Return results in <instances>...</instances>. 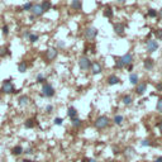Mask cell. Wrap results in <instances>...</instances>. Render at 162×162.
Wrapping results in <instances>:
<instances>
[{
  "label": "cell",
  "instance_id": "cell-41",
  "mask_svg": "<svg viewBox=\"0 0 162 162\" xmlns=\"http://www.w3.org/2000/svg\"><path fill=\"white\" fill-rule=\"evenodd\" d=\"M23 153H25V155H32V153H33V149H32V148H28V149H25Z\"/></svg>",
  "mask_w": 162,
  "mask_h": 162
},
{
  "label": "cell",
  "instance_id": "cell-2",
  "mask_svg": "<svg viewBox=\"0 0 162 162\" xmlns=\"http://www.w3.org/2000/svg\"><path fill=\"white\" fill-rule=\"evenodd\" d=\"M55 88L51 85V84H48V82H46V84H43V86H42V96H45V98H52V96H55Z\"/></svg>",
  "mask_w": 162,
  "mask_h": 162
},
{
  "label": "cell",
  "instance_id": "cell-38",
  "mask_svg": "<svg viewBox=\"0 0 162 162\" xmlns=\"http://www.w3.org/2000/svg\"><path fill=\"white\" fill-rule=\"evenodd\" d=\"M65 46H66V45H65L63 41H58V42H57V47H58V48H63Z\"/></svg>",
  "mask_w": 162,
  "mask_h": 162
},
{
  "label": "cell",
  "instance_id": "cell-11",
  "mask_svg": "<svg viewBox=\"0 0 162 162\" xmlns=\"http://www.w3.org/2000/svg\"><path fill=\"white\" fill-rule=\"evenodd\" d=\"M113 28H114V32L118 34V36H124V30H126V27H124L122 23H115L113 25Z\"/></svg>",
  "mask_w": 162,
  "mask_h": 162
},
{
  "label": "cell",
  "instance_id": "cell-24",
  "mask_svg": "<svg viewBox=\"0 0 162 162\" xmlns=\"http://www.w3.org/2000/svg\"><path fill=\"white\" fill-rule=\"evenodd\" d=\"M32 7H33V3H30V1H28V3H25L23 7L20 8V12H30V9H32Z\"/></svg>",
  "mask_w": 162,
  "mask_h": 162
},
{
  "label": "cell",
  "instance_id": "cell-3",
  "mask_svg": "<svg viewBox=\"0 0 162 162\" xmlns=\"http://www.w3.org/2000/svg\"><path fill=\"white\" fill-rule=\"evenodd\" d=\"M109 123H110V119L108 117L105 115H101L99 118H96V120H95V127L98 128V129H105L108 126H109Z\"/></svg>",
  "mask_w": 162,
  "mask_h": 162
},
{
  "label": "cell",
  "instance_id": "cell-39",
  "mask_svg": "<svg viewBox=\"0 0 162 162\" xmlns=\"http://www.w3.org/2000/svg\"><path fill=\"white\" fill-rule=\"evenodd\" d=\"M46 111H47V113H52V111H53V106H52V105H47V106H46Z\"/></svg>",
  "mask_w": 162,
  "mask_h": 162
},
{
  "label": "cell",
  "instance_id": "cell-40",
  "mask_svg": "<svg viewBox=\"0 0 162 162\" xmlns=\"http://www.w3.org/2000/svg\"><path fill=\"white\" fill-rule=\"evenodd\" d=\"M29 34H30V32L29 30H25L24 33H23V38H27L28 39V37H29Z\"/></svg>",
  "mask_w": 162,
  "mask_h": 162
},
{
  "label": "cell",
  "instance_id": "cell-18",
  "mask_svg": "<svg viewBox=\"0 0 162 162\" xmlns=\"http://www.w3.org/2000/svg\"><path fill=\"white\" fill-rule=\"evenodd\" d=\"M27 68H28V65H27L25 61H22V62L18 63V71H19L20 74H24V72L27 71Z\"/></svg>",
  "mask_w": 162,
  "mask_h": 162
},
{
  "label": "cell",
  "instance_id": "cell-9",
  "mask_svg": "<svg viewBox=\"0 0 162 162\" xmlns=\"http://www.w3.org/2000/svg\"><path fill=\"white\" fill-rule=\"evenodd\" d=\"M90 70H91V74H93V75H99V74L103 71L101 63H99L98 61H94V62H91Z\"/></svg>",
  "mask_w": 162,
  "mask_h": 162
},
{
  "label": "cell",
  "instance_id": "cell-27",
  "mask_svg": "<svg viewBox=\"0 0 162 162\" xmlns=\"http://www.w3.org/2000/svg\"><path fill=\"white\" fill-rule=\"evenodd\" d=\"M38 39H39V36H38V34H36V33H30L29 37H28V41H29L30 43H36Z\"/></svg>",
  "mask_w": 162,
  "mask_h": 162
},
{
  "label": "cell",
  "instance_id": "cell-14",
  "mask_svg": "<svg viewBox=\"0 0 162 162\" xmlns=\"http://www.w3.org/2000/svg\"><path fill=\"white\" fill-rule=\"evenodd\" d=\"M146 90H147V84L146 82H141V84H137V88H136V91L138 95H142L146 93Z\"/></svg>",
  "mask_w": 162,
  "mask_h": 162
},
{
  "label": "cell",
  "instance_id": "cell-13",
  "mask_svg": "<svg viewBox=\"0 0 162 162\" xmlns=\"http://www.w3.org/2000/svg\"><path fill=\"white\" fill-rule=\"evenodd\" d=\"M143 66L147 71H151V70L155 67V61L152 60V58H146V60L143 61Z\"/></svg>",
  "mask_w": 162,
  "mask_h": 162
},
{
  "label": "cell",
  "instance_id": "cell-33",
  "mask_svg": "<svg viewBox=\"0 0 162 162\" xmlns=\"http://www.w3.org/2000/svg\"><path fill=\"white\" fill-rule=\"evenodd\" d=\"M53 123H55L56 126H62L63 119H62V118H55V120H53Z\"/></svg>",
  "mask_w": 162,
  "mask_h": 162
},
{
  "label": "cell",
  "instance_id": "cell-16",
  "mask_svg": "<svg viewBox=\"0 0 162 162\" xmlns=\"http://www.w3.org/2000/svg\"><path fill=\"white\" fill-rule=\"evenodd\" d=\"M71 8L74 10H80L82 8V1L81 0H72L71 1Z\"/></svg>",
  "mask_w": 162,
  "mask_h": 162
},
{
  "label": "cell",
  "instance_id": "cell-36",
  "mask_svg": "<svg viewBox=\"0 0 162 162\" xmlns=\"http://www.w3.org/2000/svg\"><path fill=\"white\" fill-rule=\"evenodd\" d=\"M115 66H117V68H123V67H124L123 65H122V62H120L119 58H117V60H115Z\"/></svg>",
  "mask_w": 162,
  "mask_h": 162
},
{
  "label": "cell",
  "instance_id": "cell-30",
  "mask_svg": "<svg viewBox=\"0 0 162 162\" xmlns=\"http://www.w3.org/2000/svg\"><path fill=\"white\" fill-rule=\"evenodd\" d=\"M147 15H148L149 18H156L158 15V13H157V10H155V9H148Z\"/></svg>",
  "mask_w": 162,
  "mask_h": 162
},
{
  "label": "cell",
  "instance_id": "cell-32",
  "mask_svg": "<svg viewBox=\"0 0 162 162\" xmlns=\"http://www.w3.org/2000/svg\"><path fill=\"white\" fill-rule=\"evenodd\" d=\"M1 30H3V34H4L5 37H8V34H9V25H8V24H5V25H3V28H1Z\"/></svg>",
  "mask_w": 162,
  "mask_h": 162
},
{
  "label": "cell",
  "instance_id": "cell-22",
  "mask_svg": "<svg viewBox=\"0 0 162 162\" xmlns=\"http://www.w3.org/2000/svg\"><path fill=\"white\" fill-rule=\"evenodd\" d=\"M67 115L71 118V119H72V118H76L77 117V110L75 109L74 106H70L68 109H67Z\"/></svg>",
  "mask_w": 162,
  "mask_h": 162
},
{
  "label": "cell",
  "instance_id": "cell-4",
  "mask_svg": "<svg viewBox=\"0 0 162 162\" xmlns=\"http://www.w3.org/2000/svg\"><path fill=\"white\" fill-rule=\"evenodd\" d=\"M99 34V30L95 28V27H88L85 29V37L88 41H94Z\"/></svg>",
  "mask_w": 162,
  "mask_h": 162
},
{
  "label": "cell",
  "instance_id": "cell-31",
  "mask_svg": "<svg viewBox=\"0 0 162 162\" xmlns=\"http://www.w3.org/2000/svg\"><path fill=\"white\" fill-rule=\"evenodd\" d=\"M24 127H25V128H33V127H34V120H33V119H28V120H25Z\"/></svg>",
  "mask_w": 162,
  "mask_h": 162
},
{
  "label": "cell",
  "instance_id": "cell-21",
  "mask_svg": "<svg viewBox=\"0 0 162 162\" xmlns=\"http://www.w3.org/2000/svg\"><path fill=\"white\" fill-rule=\"evenodd\" d=\"M138 81H139V77H138L137 74H133L132 72L131 75H129V82H131L132 85H137Z\"/></svg>",
  "mask_w": 162,
  "mask_h": 162
},
{
  "label": "cell",
  "instance_id": "cell-6",
  "mask_svg": "<svg viewBox=\"0 0 162 162\" xmlns=\"http://www.w3.org/2000/svg\"><path fill=\"white\" fill-rule=\"evenodd\" d=\"M146 50L149 53H153L158 50V42L155 41V39H148L146 42Z\"/></svg>",
  "mask_w": 162,
  "mask_h": 162
},
{
  "label": "cell",
  "instance_id": "cell-34",
  "mask_svg": "<svg viewBox=\"0 0 162 162\" xmlns=\"http://www.w3.org/2000/svg\"><path fill=\"white\" fill-rule=\"evenodd\" d=\"M156 37H157L158 41H162V29H157V30H156Z\"/></svg>",
  "mask_w": 162,
  "mask_h": 162
},
{
  "label": "cell",
  "instance_id": "cell-20",
  "mask_svg": "<svg viewBox=\"0 0 162 162\" xmlns=\"http://www.w3.org/2000/svg\"><path fill=\"white\" fill-rule=\"evenodd\" d=\"M122 101H123V104H124V105H131V104H132V101H133V98H132L131 95L126 94V95H123Z\"/></svg>",
  "mask_w": 162,
  "mask_h": 162
},
{
  "label": "cell",
  "instance_id": "cell-5",
  "mask_svg": "<svg viewBox=\"0 0 162 162\" xmlns=\"http://www.w3.org/2000/svg\"><path fill=\"white\" fill-rule=\"evenodd\" d=\"M90 66H91V61L90 58H88L86 56H82L80 57L79 60V67L82 70V71H86V70H90Z\"/></svg>",
  "mask_w": 162,
  "mask_h": 162
},
{
  "label": "cell",
  "instance_id": "cell-26",
  "mask_svg": "<svg viewBox=\"0 0 162 162\" xmlns=\"http://www.w3.org/2000/svg\"><path fill=\"white\" fill-rule=\"evenodd\" d=\"M104 15L106 18H113V15H114V12H113V8L108 7L105 10H104Z\"/></svg>",
  "mask_w": 162,
  "mask_h": 162
},
{
  "label": "cell",
  "instance_id": "cell-49",
  "mask_svg": "<svg viewBox=\"0 0 162 162\" xmlns=\"http://www.w3.org/2000/svg\"><path fill=\"white\" fill-rule=\"evenodd\" d=\"M161 72H162V71H161Z\"/></svg>",
  "mask_w": 162,
  "mask_h": 162
},
{
  "label": "cell",
  "instance_id": "cell-35",
  "mask_svg": "<svg viewBox=\"0 0 162 162\" xmlns=\"http://www.w3.org/2000/svg\"><path fill=\"white\" fill-rule=\"evenodd\" d=\"M156 108H157V110H158V111L162 113V99H160V100L157 101V105H156Z\"/></svg>",
  "mask_w": 162,
  "mask_h": 162
},
{
  "label": "cell",
  "instance_id": "cell-45",
  "mask_svg": "<svg viewBox=\"0 0 162 162\" xmlns=\"http://www.w3.org/2000/svg\"><path fill=\"white\" fill-rule=\"evenodd\" d=\"M156 162H162V157H158L157 160H156Z\"/></svg>",
  "mask_w": 162,
  "mask_h": 162
},
{
  "label": "cell",
  "instance_id": "cell-15",
  "mask_svg": "<svg viewBox=\"0 0 162 162\" xmlns=\"http://www.w3.org/2000/svg\"><path fill=\"white\" fill-rule=\"evenodd\" d=\"M41 7L43 9V12H48V10H51L52 8V3H51V0H43V1L41 3Z\"/></svg>",
  "mask_w": 162,
  "mask_h": 162
},
{
  "label": "cell",
  "instance_id": "cell-12",
  "mask_svg": "<svg viewBox=\"0 0 162 162\" xmlns=\"http://www.w3.org/2000/svg\"><path fill=\"white\" fill-rule=\"evenodd\" d=\"M29 101H30V99H29L28 95H22V96H19V99H18V104H19V106L24 108V106H27L29 104Z\"/></svg>",
  "mask_w": 162,
  "mask_h": 162
},
{
  "label": "cell",
  "instance_id": "cell-23",
  "mask_svg": "<svg viewBox=\"0 0 162 162\" xmlns=\"http://www.w3.org/2000/svg\"><path fill=\"white\" fill-rule=\"evenodd\" d=\"M10 55V51L8 47L5 46H1L0 47V57H5V56H9Z\"/></svg>",
  "mask_w": 162,
  "mask_h": 162
},
{
  "label": "cell",
  "instance_id": "cell-48",
  "mask_svg": "<svg viewBox=\"0 0 162 162\" xmlns=\"http://www.w3.org/2000/svg\"><path fill=\"white\" fill-rule=\"evenodd\" d=\"M89 162H95V160H93V158H91V160H89Z\"/></svg>",
  "mask_w": 162,
  "mask_h": 162
},
{
  "label": "cell",
  "instance_id": "cell-17",
  "mask_svg": "<svg viewBox=\"0 0 162 162\" xmlns=\"http://www.w3.org/2000/svg\"><path fill=\"white\" fill-rule=\"evenodd\" d=\"M119 82H120V80H119L118 76H115V75H111V76L108 77V84L109 85H117Z\"/></svg>",
  "mask_w": 162,
  "mask_h": 162
},
{
  "label": "cell",
  "instance_id": "cell-10",
  "mask_svg": "<svg viewBox=\"0 0 162 162\" xmlns=\"http://www.w3.org/2000/svg\"><path fill=\"white\" fill-rule=\"evenodd\" d=\"M119 60H120L123 66H129V65H132V62H133V56L131 53H126V55L122 56Z\"/></svg>",
  "mask_w": 162,
  "mask_h": 162
},
{
  "label": "cell",
  "instance_id": "cell-19",
  "mask_svg": "<svg viewBox=\"0 0 162 162\" xmlns=\"http://www.w3.org/2000/svg\"><path fill=\"white\" fill-rule=\"evenodd\" d=\"M23 152H24V149H23L22 146H15V147H13V149H12V153L14 156H20Z\"/></svg>",
  "mask_w": 162,
  "mask_h": 162
},
{
  "label": "cell",
  "instance_id": "cell-7",
  "mask_svg": "<svg viewBox=\"0 0 162 162\" xmlns=\"http://www.w3.org/2000/svg\"><path fill=\"white\" fill-rule=\"evenodd\" d=\"M30 12H32V15H33L34 18H39V17H42V15L45 14V12H43V9L41 7V4H33Z\"/></svg>",
  "mask_w": 162,
  "mask_h": 162
},
{
  "label": "cell",
  "instance_id": "cell-1",
  "mask_svg": "<svg viewBox=\"0 0 162 162\" xmlns=\"http://www.w3.org/2000/svg\"><path fill=\"white\" fill-rule=\"evenodd\" d=\"M0 91H1L3 94H15V93H18L17 90H15L14 88V85L12 82V80L8 79V80H5L3 81V85H1V89H0Z\"/></svg>",
  "mask_w": 162,
  "mask_h": 162
},
{
  "label": "cell",
  "instance_id": "cell-47",
  "mask_svg": "<svg viewBox=\"0 0 162 162\" xmlns=\"http://www.w3.org/2000/svg\"><path fill=\"white\" fill-rule=\"evenodd\" d=\"M160 17H161V19H162V9L160 10Z\"/></svg>",
  "mask_w": 162,
  "mask_h": 162
},
{
  "label": "cell",
  "instance_id": "cell-37",
  "mask_svg": "<svg viewBox=\"0 0 162 162\" xmlns=\"http://www.w3.org/2000/svg\"><path fill=\"white\" fill-rule=\"evenodd\" d=\"M141 146H142V147H148V146H151V143H149L148 139H144V141L141 142Z\"/></svg>",
  "mask_w": 162,
  "mask_h": 162
},
{
  "label": "cell",
  "instance_id": "cell-44",
  "mask_svg": "<svg viewBox=\"0 0 162 162\" xmlns=\"http://www.w3.org/2000/svg\"><path fill=\"white\" fill-rule=\"evenodd\" d=\"M128 70H129V71H132V70H133V63H132V65H129V66H128Z\"/></svg>",
  "mask_w": 162,
  "mask_h": 162
},
{
  "label": "cell",
  "instance_id": "cell-29",
  "mask_svg": "<svg viewBox=\"0 0 162 162\" xmlns=\"http://www.w3.org/2000/svg\"><path fill=\"white\" fill-rule=\"evenodd\" d=\"M123 120H124V118H123L122 115H119V114L115 115V117H114V119H113V122H114L117 126H120V124L123 123Z\"/></svg>",
  "mask_w": 162,
  "mask_h": 162
},
{
  "label": "cell",
  "instance_id": "cell-43",
  "mask_svg": "<svg viewBox=\"0 0 162 162\" xmlns=\"http://www.w3.org/2000/svg\"><path fill=\"white\" fill-rule=\"evenodd\" d=\"M157 90H162V84H157Z\"/></svg>",
  "mask_w": 162,
  "mask_h": 162
},
{
  "label": "cell",
  "instance_id": "cell-46",
  "mask_svg": "<svg viewBox=\"0 0 162 162\" xmlns=\"http://www.w3.org/2000/svg\"><path fill=\"white\" fill-rule=\"evenodd\" d=\"M117 1H118V3H124L126 0H117Z\"/></svg>",
  "mask_w": 162,
  "mask_h": 162
},
{
  "label": "cell",
  "instance_id": "cell-8",
  "mask_svg": "<svg viewBox=\"0 0 162 162\" xmlns=\"http://www.w3.org/2000/svg\"><path fill=\"white\" fill-rule=\"evenodd\" d=\"M58 56V50L55 47H51V48H48L47 52H46V57H47V60L48 61H53V60H56Z\"/></svg>",
  "mask_w": 162,
  "mask_h": 162
},
{
  "label": "cell",
  "instance_id": "cell-42",
  "mask_svg": "<svg viewBox=\"0 0 162 162\" xmlns=\"http://www.w3.org/2000/svg\"><path fill=\"white\" fill-rule=\"evenodd\" d=\"M158 129H160V132H161V134H162V122L158 124Z\"/></svg>",
  "mask_w": 162,
  "mask_h": 162
},
{
  "label": "cell",
  "instance_id": "cell-28",
  "mask_svg": "<svg viewBox=\"0 0 162 162\" xmlns=\"http://www.w3.org/2000/svg\"><path fill=\"white\" fill-rule=\"evenodd\" d=\"M71 123H72V126L75 127V128H79V127H81V119H79V118L76 117V118H72L71 119Z\"/></svg>",
  "mask_w": 162,
  "mask_h": 162
},
{
  "label": "cell",
  "instance_id": "cell-25",
  "mask_svg": "<svg viewBox=\"0 0 162 162\" xmlns=\"http://www.w3.org/2000/svg\"><path fill=\"white\" fill-rule=\"evenodd\" d=\"M36 81L38 84H46L47 79H46V76L43 74H38V75H37V77H36Z\"/></svg>",
  "mask_w": 162,
  "mask_h": 162
}]
</instances>
